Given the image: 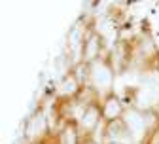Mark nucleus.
<instances>
[{"instance_id":"39448f33","label":"nucleus","mask_w":159,"mask_h":144,"mask_svg":"<svg viewBox=\"0 0 159 144\" xmlns=\"http://www.w3.org/2000/svg\"><path fill=\"white\" fill-rule=\"evenodd\" d=\"M98 34H91L87 38V42L84 44V61L85 63H95L97 55L101 51V42H98Z\"/></svg>"},{"instance_id":"7ed1b4c3","label":"nucleus","mask_w":159,"mask_h":144,"mask_svg":"<svg viewBox=\"0 0 159 144\" xmlns=\"http://www.w3.org/2000/svg\"><path fill=\"white\" fill-rule=\"evenodd\" d=\"M48 119H46V114L44 112H36L29 123H27V137L29 138H34V137H40V135H44L48 131Z\"/></svg>"},{"instance_id":"423d86ee","label":"nucleus","mask_w":159,"mask_h":144,"mask_svg":"<svg viewBox=\"0 0 159 144\" xmlns=\"http://www.w3.org/2000/svg\"><path fill=\"white\" fill-rule=\"evenodd\" d=\"M98 118H101V112H98V108L97 106H87V110L84 112V116H82V119H80V125H82L85 131H93V129H97V125H98Z\"/></svg>"},{"instance_id":"f03ea898","label":"nucleus","mask_w":159,"mask_h":144,"mask_svg":"<svg viewBox=\"0 0 159 144\" xmlns=\"http://www.w3.org/2000/svg\"><path fill=\"white\" fill-rule=\"evenodd\" d=\"M89 76H91V81L97 89H110L112 81H114V74H112L110 67L101 59H97L95 63H91Z\"/></svg>"},{"instance_id":"9b49d317","label":"nucleus","mask_w":159,"mask_h":144,"mask_svg":"<svg viewBox=\"0 0 159 144\" xmlns=\"http://www.w3.org/2000/svg\"><path fill=\"white\" fill-rule=\"evenodd\" d=\"M110 144H119V142H110Z\"/></svg>"},{"instance_id":"20e7f679","label":"nucleus","mask_w":159,"mask_h":144,"mask_svg":"<svg viewBox=\"0 0 159 144\" xmlns=\"http://www.w3.org/2000/svg\"><path fill=\"white\" fill-rule=\"evenodd\" d=\"M121 114H125V112H123V106H121V102H119V99H117V97H110V99L104 102V106H102V116H104V119L116 121Z\"/></svg>"},{"instance_id":"1a4fd4ad","label":"nucleus","mask_w":159,"mask_h":144,"mask_svg":"<svg viewBox=\"0 0 159 144\" xmlns=\"http://www.w3.org/2000/svg\"><path fill=\"white\" fill-rule=\"evenodd\" d=\"M61 144H78V137H76V129L72 125H68L63 135H61Z\"/></svg>"},{"instance_id":"6e6552de","label":"nucleus","mask_w":159,"mask_h":144,"mask_svg":"<svg viewBox=\"0 0 159 144\" xmlns=\"http://www.w3.org/2000/svg\"><path fill=\"white\" fill-rule=\"evenodd\" d=\"M82 42H84V27L78 23V25L70 30V46H72V48H78ZM84 44H85V42H84Z\"/></svg>"},{"instance_id":"f257e3e1","label":"nucleus","mask_w":159,"mask_h":144,"mask_svg":"<svg viewBox=\"0 0 159 144\" xmlns=\"http://www.w3.org/2000/svg\"><path fill=\"white\" fill-rule=\"evenodd\" d=\"M123 123H125L129 135H131L134 140H142V138H144L146 129H148V123H146L144 114H140L136 108H129V110H125V114H123Z\"/></svg>"},{"instance_id":"9d476101","label":"nucleus","mask_w":159,"mask_h":144,"mask_svg":"<svg viewBox=\"0 0 159 144\" xmlns=\"http://www.w3.org/2000/svg\"><path fill=\"white\" fill-rule=\"evenodd\" d=\"M152 144H159V133H155V135H153V138H152Z\"/></svg>"},{"instance_id":"0eeeda50","label":"nucleus","mask_w":159,"mask_h":144,"mask_svg":"<svg viewBox=\"0 0 159 144\" xmlns=\"http://www.w3.org/2000/svg\"><path fill=\"white\" fill-rule=\"evenodd\" d=\"M78 87H80V81L76 80V76L74 74H70V76H66L63 81H61V86H59V93L61 95H74L76 91H78Z\"/></svg>"}]
</instances>
